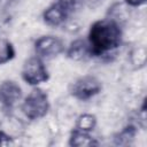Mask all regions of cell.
Returning a JSON list of instances; mask_svg holds the SVG:
<instances>
[{"mask_svg":"<svg viewBox=\"0 0 147 147\" xmlns=\"http://www.w3.org/2000/svg\"><path fill=\"white\" fill-rule=\"evenodd\" d=\"M137 134V127L133 124H127L114 137L115 145H129Z\"/></svg>","mask_w":147,"mask_h":147,"instance_id":"30bf717a","label":"cell"},{"mask_svg":"<svg viewBox=\"0 0 147 147\" xmlns=\"http://www.w3.org/2000/svg\"><path fill=\"white\" fill-rule=\"evenodd\" d=\"M16 51L14 45L8 40L0 38V65L11 61L15 57Z\"/></svg>","mask_w":147,"mask_h":147,"instance_id":"7c38bea8","label":"cell"},{"mask_svg":"<svg viewBox=\"0 0 147 147\" xmlns=\"http://www.w3.org/2000/svg\"><path fill=\"white\" fill-rule=\"evenodd\" d=\"M95 126H96V117L95 115L88 113L79 115L75 124V129H78L84 132H91L94 130Z\"/></svg>","mask_w":147,"mask_h":147,"instance_id":"8fae6325","label":"cell"},{"mask_svg":"<svg viewBox=\"0 0 147 147\" xmlns=\"http://www.w3.org/2000/svg\"><path fill=\"white\" fill-rule=\"evenodd\" d=\"M21 109L24 116L30 121H37L45 117L49 110V99L47 93L34 86L24 98Z\"/></svg>","mask_w":147,"mask_h":147,"instance_id":"7a4b0ae2","label":"cell"},{"mask_svg":"<svg viewBox=\"0 0 147 147\" xmlns=\"http://www.w3.org/2000/svg\"><path fill=\"white\" fill-rule=\"evenodd\" d=\"M65 46L61 38L56 36H41L34 41L36 55L42 60L53 59L64 53Z\"/></svg>","mask_w":147,"mask_h":147,"instance_id":"5b68a950","label":"cell"},{"mask_svg":"<svg viewBox=\"0 0 147 147\" xmlns=\"http://www.w3.org/2000/svg\"><path fill=\"white\" fill-rule=\"evenodd\" d=\"M15 0H0V7H7L9 5H11Z\"/></svg>","mask_w":147,"mask_h":147,"instance_id":"e0dca14e","label":"cell"},{"mask_svg":"<svg viewBox=\"0 0 147 147\" xmlns=\"http://www.w3.org/2000/svg\"><path fill=\"white\" fill-rule=\"evenodd\" d=\"M64 52L67 57L72 61H85L92 57L90 46L86 39H75L69 44Z\"/></svg>","mask_w":147,"mask_h":147,"instance_id":"ba28073f","label":"cell"},{"mask_svg":"<svg viewBox=\"0 0 147 147\" xmlns=\"http://www.w3.org/2000/svg\"><path fill=\"white\" fill-rule=\"evenodd\" d=\"M146 55H147V53H146V48L144 46H140V47L136 48L131 54V60H133V61H131L132 64L136 65L138 69L145 67V64H146Z\"/></svg>","mask_w":147,"mask_h":147,"instance_id":"4fadbf2b","label":"cell"},{"mask_svg":"<svg viewBox=\"0 0 147 147\" xmlns=\"http://www.w3.org/2000/svg\"><path fill=\"white\" fill-rule=\"evenodd\" d=\"M86 40L92 57H101L109 55L121 46L123 31L116 20L102 18L91 24Z\"/></svg>","mask_w":147,"mask_h":147,"instance_id":"6da1fadb","label":"cell"},{"mask_svg":"<svg viewBox=\"0 0 147 147\" xmlns=\"http://www.w3.org/2000/svg\"><path fill=\"white\" fill-rule=\"evenodd\" d=\"M69 145L74 147H88L98 145V142L90 134V132H84L74 127L69 136Z\"/></svg>","mask_w":147,"mask_h":147,"instance_id":"9c48e42d","label":"cell"},{"mask_svg":"<svg viewBox=\"0 0 147 147\" xmlns=\"http://www.w3.org/2000/svg\"><path fill=\"white\" fill-rule=\"evenodd\" d=\"M69 14L65 11L63 7H61L56 1H54L52 5H49L44 11H42V21L48 26H60L65 23V21L69 18Z\"/></svg>","mask_w":147,"mask_h":147,"instance_id":"52a82bcc","label":"cell"},{"mask_svg":"<svg viewBox=\"0 0 147 147\" xmlns=\"http://www.w3.org/2000/svg\"><path fill=\"white\" fill-rule=\"evenodd\" d=\"M22 99L21 86L11 79H5L0 83V108L3 111H11Z\"/></svg>","mask_w":147,"mask_h":147,"instance_id":"8992f818","label":"cell"},{"mask_svg":"<svg viewBox=\"0 0 147 147\" xmlns=\"http://www.w3.org/2000/svg\"><path fill=\"white\" fill-rule=\"evenodd\" d=\"M101 90L102 84L95 76L84 75L71 83L69 92L75 99L79 101H87L98 95Z\"/></svg>","mask_w":147,"mask_h":147,"instance_id":"277c9868","label":"cell"},{"mask_svg":"<svg viewBox=\"0 0 147 147\" xmlns=\"http://www.w3.org/2000/svg\"><path fill=\"white\" fill-rule=\"evenodd\" d=\"M13 144V139L10 136H8L7 133H5L3 131H0V146L2 145H11Z\"/></svg>","mask_w":147,"mask_h":147,"instance_id":"9a60e30c","label":"cell"},{"mask_svg":"<svg viewBox=\"0 0 147 147\" xmlns=\"http://www.w3.org/2000/svg\"><path fill=\"white\" fill-rule=\"evenodd\" d=\"M124 1L127 6H131V7H140L146 2V0H124Z\"/></svg>","mask_w":147,"mask_h":147,"instance_id":"2e32d148","label":"cell"},{"mask_svg":"<svg viewBox=\"0 0 147 147\" xmlns=\"http://www.w3.org/2000/svg\"><path fill=\"white\" fill-rule=\"evenodd\" d=\"M22 79L30 86H38L49 79V72L44 63V60L34 55L26 59L21 71Z\"/></svg>","mask_w":147,"mask_h":147,"instance_id":"3957f363","label":"cell"},{"mask_svg":"<svg viewBox=\"0 0 147 147\" xmlns=\"http://www.w3.org/2000/svg\"><path fill=\"white\" fill-rule=\"evenodd\" d=\"M55 1L61 7H63L65 9V11L71 16L82 7L84 0H55Z\"/></svg>","mask_w":147,"mask_h":147,"instance_id":"5bb4252c","label":"cell"}]
</instances>
